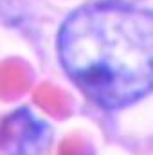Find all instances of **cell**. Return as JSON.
<instances>
[{"label": "cell", "mask_w": 153, "mask_h": 155, "mask_svg": "<svg viewBox=\"0 0 153 155\" xmlns=\"http://www.w3.org/2000/svg\"><path fill=\"white\" fill-rule=\"evenodd\" d=\"M58 54L92 103L130 107L153 92V11L122 2L83 5L63 22Z\"/></svg>", "instance_id": "6da1fadb"}, {"label": "cell", "mask_w": 153, "mask_h": 155, "mask_svg": "<svg viewBox=\"0 0 153 155\" xmlns=\"http://www.w3.org/2000/svg\"><path fill=\"white\" fill-rule=\"evenodd\" d=\"M4 150L7 155H41L49 135L47 126L27 110H18L5 119L2 134Z\"/></svg>", "instance_id": "7a4b0ae2"}]
</instances>
